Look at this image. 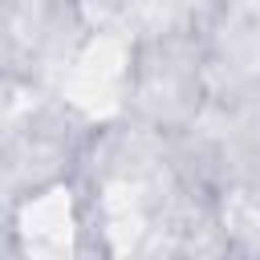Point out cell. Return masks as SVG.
I'll list each match as a JSON object with an SVG mask.
<instances>
[]
</instances>
